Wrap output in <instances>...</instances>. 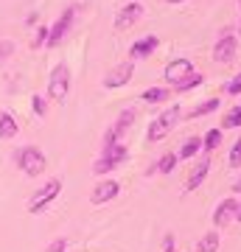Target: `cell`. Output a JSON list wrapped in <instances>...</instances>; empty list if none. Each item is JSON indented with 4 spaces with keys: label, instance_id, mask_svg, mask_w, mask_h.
I'll list each match as a JSON object with an SVG mask.
<instances>
[{
    "label": "cell",
    "instance_id": "6da1fadb",
    "mask_svg": "<svg viewBox=\"0 0 241 252\" xmlns=\"http://www.w3.org/2000/svg\"><path fill=\"white\" fill-rule=\"evenodd\" d=\"M14 162L17 168L28 177H39L45 171V154L36 149V146H23L17 154H14Z\"/></svg>",
    "mask_w": 241,
    "mask_h": 252
},
{
    "label": "cell",
    "instance_id": "7a4b0ae2",
    "mask_svg": "<svg viewBox=\"0 0 241 252\" xmlns=\"http://www.w3.org/2000/svg\"><path fill=\"white\" fill-rule=\"evenodd\" d=\"M68 90H70V70H68V64H56L48 79V95L54 101H65Z\"/></svg>",
    "mask_w": 241,
    "mask_h": 252
},
{
    "label": "cell",
    "instance_id": "3957f363",
    "mask_svg": "<svg viewBox=\"0 0 241 252\" xmlns=\"http://www.w3.org/2000/svg\"><path fill=\"white\" fill-rule=\"evenodd\" d=\"M73 17H76V6H68V9L59 14V20H56L54 26L48 28V36H45V45L48 48H56L59 42H62L65 36H68V31H70L73 26Z\"/></svg>",
    "mask_w": 241,
    "mask_h": 252
},
{
    "label": "cell",
    "instance_id": "277c9868",
    "mask_svg": "<svg viewBox=\"0 0 241 252\" xmlns=\"http://www.w3.org/2000/svg\"><path fill=\"white\" fill-rule=\"evenodd\" d=\"M62 190V180H51L48 185H42L39 190H34V196L28 199V213H42Z\"/></svg>",
    "mask_w": 241,
    "mask_h": 252
},
{
    "label": "cell",
    "instance_id": "5b68a950",
    "mask_svg": "<svg viewBox=\"0 0 241 252\" xmlns=\"http://www.w3.org/2000/svg\"><path fill=\"white\" fill-rule=\"evenodd\" d=\"M177 121H179V107H169L160 118H154L152 126H149V143H157V140H163V137H166L171 129H174V124H177Z\"/></svg>",
    "mask_w": 241,
    "mask_h": 252
},
{
    "label": "cell",
    "instance_id": "8992f818",
    "mask_svg": "<svg viewBox=\"0 0 241 252\" xmlns=\"http://www.w3.org/2000/svg\"><path fill=\"white\" fill-rule=\"evenodd\" d=\"M126 160V149L121 143H115V146H107L104 149V154H101L99 160H96V165H93V171L96 174H109L112 168H118L121 162Z\"/></svg>",
    "mask_w": 241,
    "mask_h": 252
},
{
    "label": "cell",
    "instance_id": "52a82bcc",
    "mask_svg": "<svg viewBox=\"0 0 241 252\" xmlns=\"http://www.w3.org/2000/svg\"><path fill=\"white\" fill-rule=\"evenodd\" d=\"M132 124H135V112H132V109H124V112L118 115V121H115V124L109 126V132L104 135V149H107V146L121 143V137L126 135V129H129Z\"/></svg>",
    "mask_w": 241,
    "mask_h": 252
},
{
    "label": "cell",
    "instance_id": "ba28073f",
    "mask_svg": "<svg viewBox=\"0 0 241 252\" xmlns=\"http://www.w3.org/2000/svg\"><path fill=\"white\" fill-rule=\"evenodd\" d=\"M140 17H143V3L132 0V3L121 6V11L115 14V28H118V31H126V28H132Z\"/></svg>",
    "mask_w": 241,
    "mask_h": 252
},
{
    "label": "cell",
    "instance_id": "9c48e42d",
    "mask_svg": "<svg viewBox=\"0 0 241 252\" xmlns=\"http://www.w3.org/2000/svg\"><path fill=\"white\" fill-rule=\"evenodd\" d=\"M132 73H135V62H121L118 67H112V70L104 76V87H109V90L124 87L126 81L132 79Z\"/></svg>",
    "mask_w": 241,
    "mask_h": 252
},
{
    "label": "cell",
    "instance_id": "30bf717a",
    "mask_svg": "<svg viewBox=\"0 0 241 252\" xmlns=\"http://www.w3.org/2000/svg\"><path fill=\"white\" fill-rule=\"evenodd\" d=\"M191 73H194V64L188 62V59H174V62L166 64V81H169L171 87L179 84V81L185 79V76H191Z\"/></svg>",
    "mask_w": 241,
    "mask_h": 252
},
{
    "label": "cell",
    "instance_id": "8fae6325",
    "mask_svg": "<svg viewBox=\"0 0 241 252\" xmlns=\"http://www.w3.org/2000/svg\"><path fill=\"white\" fill-rule=\"evenodd\" d=\"M118 190H121V185H118V182L104 180V182H99V185H96V190H93V193H90V202H93V205H104V202H109V199L118 196Z\"/></svg>",
    "mask_w": 241,
    "mask_h": 252
},
{
    "label": "cell",
    "instance_id": "7c38bea8",
    "mask_svg": "<svg viewBox=\"0 0 241 252\" xmlns=\"http://www.w3.org/2000/svg\"><path fill=\"white\" fill-rule=\"evenodd\" d=\"M236 202H233V199H222V202H219V207H216V213H213V224L216 227H227L233 221V219H236Z\"/></svg>",
    "mask_w": 241,
    "mask_h": 252
},
{
    "label": "cell",
    "instance_id": "4fadbf2b",
    "mask_svg": "<svg viewBox=\"0 0 241 252\" xmlns=\"http://www.w3.org/2000/svg\"><path fill=\"white\" fill-rule=\"evenodd\" d=\"M233 56H236V36L224 34L222 39L216 42V48H213V59L216 62H230Z\"/></svg>",
    "mask_w": 241,
    "mask_h": 252
},
{
    "label": "cell",
    "instance_id": "5bb4252c",
    "mask_svg": "<svg viewBox=\"0 0 241 252\" xmlns=\"http://www.w3.org/2000/svg\"><path fill=\"white\" fill-rule=\"evenodd\" d=\"M157 45H160L157 36H146V39H138L129 48V54H132V59H146V56H152V51H157Z\"/></svg>",
    "mask_w": 241,
    "mask_h": 252
},
{
    "label": "cell",
    "instance_id": "9a60e30c",
    "mask_svg": "<svg viewBox=\"0 0 241 252\" xmlns=\"http://www.w3.org/2000/svg\"><path fill=\"white\" fill-rule=\"evenodd\" d=\"M207 171H210V162H207V160H202V162L197 165V168L191 171V177H188V182H185V193H191V190H197L199 185H202V180L207 177Z\"/></svg>",
    "mask_w": 241,
    "mask_h": 252
},
{
    "label": "cell",
    "instance_id": "2e32d148",
    "mask_svg": "<svg viewBox=\"0 0 241 252\" xmlns=\"http://www.w3.org/2000/svg\"><path fill=\"white\" fill-rule=\"evenodd\" d=\"M17 135V121L11 112H0V137L3 140H11V137Z\"/></svg>",
    "mask_w": 241,
    "mask_h": 252
},
{
    "label": "cell",
    "instance_id": "e0dca14e",
    "mask_svg": "<svg viewBox=\"0 0 241 252\" xmlns=\"http://www.w3.org/2000/svg\"><path fill=\"white\" fill-rule=\"evenodd\" d=\"M216 250H219V233H216V230H210V233H205L202 238H199L197 252H216Z\"/></svg>",
    "mask_w": 241,
    "mask_h": 252
},
{
    "label": "cell",
    "instance_id": "ac0fdd59",
    "mask_svg": "<svg viewBox=\"0 0 241 252\" xmlns=\"http://www.w3.org/2000/svg\"><path fill=\"white\" fill-rule=\"evenodd\" d=\"M199 149H202V137H188L185 143H182V149H179V157L188 160V157H194Z\"/></svg>",
    "mask_w": 241,
    "mask_h": 252
},
{
    "label": "cell",
    "instance_id": "d6986e66",
    "mask_svg": "<svg viewBox=\"0 0 241 252\" xmlns=\"http://www.w3.org/2000/svg\"><path fill=\"white\" fill-rule=\"evenodd\" d=\"M171 93L166 90V87H149V90L143 93V101H149V104H160V101H166Z\"/></svg>",
    "mask_w": 241,
    "mask_h": 252
},
{
    "label": "cell",
    "instance_id": "ffe728a7",
    "mask_svg": "<svg viewBox=\"0 0 241 252\" xmlns=\"http://www.w3.org/2000/svg\"><path fill=\"white\" fill-rule=\"evenodd\" d=\"M197 84H202V73H191V76H185L179 84H174V90H177V93H188V90H194Z\"/></svg>",
    "mask_w": 241,
    "mask_h": 252
},
{
    "label": "cell",
    "instance_id": "44dd1931",
    "mask_svg": "<svg viewBox=\"0 0 241 252\" xmlns=\"http://www.w3.org/2000/svg\"><path fill=\"white\" fill-rule=\"evenodd\" d=\"M216 107H219V98H207V101H202L199 107L191 109V115L188 118H202V115H207V112H213Z\"/></svg>",
    "mask_w": 241,
    "mask_h": 252
},
{
    "label": "cell",
    "instance_id": "7402d4cb",
    "mask_svg": "<svg viewBox=\"0 0 241 252\" xmlns=\"http://www.w3.org/2000/svg\"><path fill=\"white\" fill-rule=\"evenodd\" d=\"M222 143V129H210L205 137H202V149L205 152H210V149H216V146Z\"/></svg>",
    "mask_w": 241,
    "mask_h": 252
},
{
    "label": "cell",
    "instance_id": "603a6c76",
    "mask_svg": "<svg viewBox=\"0 0 241 252\" xmlns=\"http://www.w3.org/2000/svg\"><path fill=\"white\" fill-rule=\"evenodd\" d=\"M174 165H177V154H163L160 160H157V171H160V174H171V171H174Z\"/></svg>",
    "mask_w": 241,
    "mask_h": 252
},
{
    "label": "cell",
    "instance_id": "cb8c5ba5",
    "mask_svg": "<svg viewBox=\"0 0 241 252\" xmlns=\"http://www.w3.org/2000/svg\"><path fill=\"white\" fill-rule=\"evenodd\" d=\"M236 126H241V107L233 109L227 118H222V129H236Z\"/></svg>",
    "mask_w": 241,
    "mask_h": 252
},
{
    "label": "cell",
    "instance_id": "d4e9b609",
    "mask_svg": "<svg viewBox=\"0 0 241 252\" xmlns=\"http://www.w3.org/2000/svg\"><path fill=\"white\" fill-rule=\"evenodd\" d=\"M230 165H236V168L241 165V137H239V143L233 146V152H230Z\"/></svg>",
    "mask_w": 241,
    "mask_h": 252
},
{
    "label": "cell",
    "instance_id": "484cf974",
    "mask_svg": "<svg viewBox=\"0 0 241 252\" xmlns=\"http://www.w3.org/2000/svg\"><path fill=\"white\" fill-rule=\"evenodd\" d=\"M227 93H230V95H239V93H241V73L236 76V79H230V84H227Z\"/></svg>",
    "mask_w": 241,
    "mask_h": 252
},
{
    "label": "cell",
    "instance_id": "4316f807",
    "mask_svg": "<svg viewBox=\"0 0 241 252\" xmlns=\"http://www.w3.org/2000/svg\"><path fill=\"white\" fill-rule=\"evenodd\" d=\"M65 247H68V241L65 238H56L54 244H48V252H65Z\"/></svg>",
    "mask_w": 241,
    "mask_h": 252
},
{
    "label": "cell",
    "instance_id": "83f0119b",
    "mask_svg": "<svg viewBox=\"0 0 241 252\" xmlns=\"http://www.w3.org/2000/svg\"><path fill=\"white\" fill-rule=\"evenodd\" d=\"M34 112H36L39 118L45 115V98H42V95H34Z\"/></svg>",
    "mask_w": 241,
    "mask_h": 252
},
{
    "label": "cell",
    "instance_id": "f1b7e54d",
    "mask_svg": "<svg viewBox=\"0 0 241 252\" xmlns=\"http://www.w3.org/2000/svg\"><path fill=\"white\" fill-rule=\"evenodd\" d=\"M11 51H14L11 42H0V59H3V56H11Z\"/></svg>",
    "mask_w": 241,
    "mask_h": 252
},
{
    "label": "cell",
    "instance_id": "f546056e",
    "mask_svg": "<svg viewBox=\"0 0 241 252\" xmlns=\"http://www.w3.org/2000/svg\"><path fill=\"white\" fill-rule=\"evenodd\" d=\"M45 36H48V28H36V36H34V45L45 42Z\"/></svg>",
    "mask_w": 241,
    "mask_h": 252
},
{
    "label": "cell",
    "instance_id": "4dcf8cb0",
    "mask_svg": "<svg viewBox=\"0 0 241 252\" xmlns=\"http://www.w3.org/2000/svg\"><path fill=\"white\" fill-rule=\"evenodd\" d=\"M163 252H174V238L166 235V244H163Z\"/></svg>",
    "mask_w": 241,
    "mask_h": 252
},
{
    "label": "cell",
    "instance_id": "1f68e13d",
    "mask_svg": "<svg viewBox=\"0 0 241 252\" xmlns=\"http://www.w3.org/2000/svg\"><path fill=\"white\" fill-rule=\"evenodd\" d=\"M236 219H239V221H241V205L236 207Z\"/></svg>",
    "mask_w": 241,
    "mask_h": 252
},
{
    "label": "cell",
    "instance_id": "d6a6232c",
    "mask_svg": "<svg viewBox=\"0 0 241 252\" xmlns=\"http://www.w3.org/2000/svg\"><path fill=\"white\" fill-rule=\"evenodd\" d=\"M233 188H236V190H241V177H239V182H236V185H233Z\"/></svg>",
    "mask_w": 241,
    "mask_h": 252
},
{
    "label": "cell",
    "instance_id": "836d02e7",
    "mask_svg": "<svg viewBox=\"0 0 241 252\" xmlns=\"http://www.w3.org/2000/svg\"><path fill=\"white\" fill-rule=\"evenodd\" d=\"M169 3H182V0H169Z\"/></svg>",
    "mask_w": 241,
    "mask_h": 252
},
{
    "label": "cell",
    "instance_id": "e575fe53",
    "mask_svg": "<svg viewBox=\"0 0 241 252\" xmlns=\"http://www.w3.org/2000/svg\"><path fill=\"white\" fill-rule=\"evenodd\" d=\"M239 31H241V28H239Z\"/></svg>",
    "mask_w": 241,
    "mask_h": 252
}]
</instances>
